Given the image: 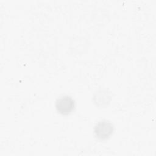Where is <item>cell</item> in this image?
Instances as JSON below:
<instances>
[{
  "mask_svg": "<svg viewBox=\"0 0 156 156\" xmlns=\"http://www.w3.org/2000/svg\"><path fill=\"white\" fill-rule=\"evenodd\" d=\"M114 126L113 123L107 119H101L95 124L94 133L95 136L100 140L108 139L113 133Z\"/></svg>",
  "mask_w": 156,
  "mask_h": 156,
  "instance_id": "obj_1",
  "label": "cell"
},
{
  "mask_svg": "<svg viewBox=\"0 0 156 156\" xmlns=\"http://www.w3.org/2000/svg\"><path fill=\"white\" fill-rule=\"evenodd\" d=\"M112 94L108 90L99 88L94 93L93 101L96 106L104 107L109 104L112 100Z\"/></svg>",
  "mask_w": 156,
  "mask_h": 156,
  "instance_id": "obj_3",
  "label": "cell"
},
{
  "mask_svg": "<svg viewBox=\"0 0 156 156\" xmlns=\"http://www.w3.org/2000/svg\"><path fill=\"white\" fill-rule=\"evenodd\" d=\"M57 111L63 115L70 114L75 108L74 99L69 95H63L58 97L55 102Z\"/></svg>",
  "mask_w": 156,
  "mask_h": 156,
  "instance_id": "obj_2",
  "label": "cell"
}]
</instances>
